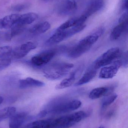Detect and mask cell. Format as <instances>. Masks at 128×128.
<instances>
[{
  "instance_id": "obj_8",
  "label": "cell",
  "mask_w": 128,
  "mask_h": 128,
  "mask_svg": "<svg viewBox=\"0 0 128 128\" xmlns=\"http://www.w3.org/2000/svg\"><path fill=\"white\" fill-rule=\"evenodd\" d=\"M77 8V4L75 0H64L58 7V13L60 16H69L73 14Z\"/></svg>"
},
{
  "instance_id": "obj_31",
  "label": "cell",
  "mask_w": 128,
  "mask_h": 128,
  "mask_svg": "<svg viewBox=\"0 0 128 128\" xmlns=\"http://www.w3.org/2000/svg\"><path fill=\"white\" fill-rule=\"evenodd\" d=\"M3 100H4L3 98H2V96H0V104H2V102H3Z\"/></svg>"
},
{
  "instance_id": "obj_25",
  "label": "cell",
  "mask_w": 128,
  "mask_h": 128,
  "mask_svg": "<svg viewBox=\"0 0 128 128\" xmlns=\"http://www.w3.org/2000/svg\"><path fill=\"white\" fill-rule=\"evenodd\" d=\"M121 59H119L121 61L122 64V66H123L124 68H127L128 66V53L127 52H125L123 54L122 53L120 57Z\"/></svg>"
},
{
  "instance_id": "obj_19",
  "label": "cell",
  "mask_w": 128,
  "mask_h": 128,
  "mask_svg": "<svg viewBox=\"0 0 128 128\" xmlns=\"http://www.w3.org/2000/svg\"><path fill=\"white\" fill-rule=\"evenodd\" d=\"M50 27V24L48 22H43L33 26L30 29V32L34 34H42L48 30Z\"/></svg>"
},
{
  "instance_id": "obj_18",
  "label": "cell",
  "mask_w": 128,
  "mask_h": 128,
  "mask_svg": "<svg viewBox=\"0 0 128 128\" xmlns=\"http://www.w3.org/2000/svg\"><path fill=\"white\" fill-rule=\"evenodd\" d=\"M97 73V69L92 66V68L88 70L80 80L75 84V86H82L90 82L96 76Z\"/></svg>"
},
{
  "instance_id": "obj_2",
  "label": "cell",
  "mask_w": 128,
  "mask_h": 128,
  "mask_svg": "<svg viewBox=\"0 0 128 128\" xmlns=\"http://www.w3.org/2000/svg\"><path fill=\"white\" fill-rule=\"evenodd\" d=\"M73 67V64L66 62L53 63L44 69V76L52 80H59L67 75Z\"/></svg>"
},
{
  "instance_id": "obj_23",
  "label": "cell",
  "mask_w": 128,
  "mask_h": 128,
  "mask_svg": "<svg viewBox=\"0 0 128 128\" xmlns=\"http://www.w3.org/2000/svg\"><path fill=\"white\" fill-rule=\"evenodd\" d=\"M102 100L101 102V108L103 112L108 106L112 104L115 100L118 97L116 94H111L106 96Z\"/></svg>"
},
{
  "instance_id": "obj_1",
  "label": "cell",
  "mask_w": 128,
  "mask_h": 128,
  "mask_svg": "<svg viewBox=\"0 0 128 128\" xmlns=\"http://www.w3.org/2000/svg\"><path fill=\"white\" fill-rule=\"evenodd\" d=\"M104 31V28H98L91 34L80 40L69 50L68 56L71 58H77L87 52L103 34Z\"/></svg>"
},
{
  "instance_id": "obj_4",
  "label": "cell",
  "mask_w": 128,
  "mask_h": 128,
  "mask_svg": "<svg viewBox=\"0 0 128 128\" xmlns=\"http://www.w3.org/2000/svg\"><path fill=\"white\" fill-rule=\"evenodd\" d=\"M121 54L119 48H111L97 58L95 61L92 66L95 69H97L101 67L109 65L119 59Z\"/></svg>"
},
{
  "instance_id": "obj_15",
  "label": "cell",
  "mask_w": 128,
  "mask_h": 128,
  "mask_svg": "<svg viewBox=\"0 0 128 128\" xmlns=\"http://www.w3.org/2000/svg\"><path fill=\"white\" fill-rule=\"evenodd\" d=\"M38 16L37 14L34 12H28L20 15L18 21L16 25L24 26L26 25L29 24L37 20Z\"/></svg>"
},
{
  "instance_id": "obj_7",
  "label": "cell",
  "mask_w": 128,
  "mask_h": 128,
  "mask_svg": "<svg viewBox=\"0 0 128 128\" xmlns=\"http://www.w3.org/2000/svg\"><path fill=\"white\" fill-rule=\"evenodd\" d=\"M122 66L119 58L114 61L111 65L104 66L102 68L99 74L100 79H111L116 75L118 69Z\"/></svg>"
},
{
  "instance_id": "obj_27",
  "label": "cell",
  "mask_w": 128,
  "mask_h": 128,
  "mask_svg": "<svg viewBox=\"0 0 128 128\" xmlns=\"http://www.w3.org/2000/svg\"><path fill=\"white\" fill-rule=\"evenodd\" d=\"M115 113V110L114 108H112L111 110H109L106 114L105 117L107 118H110L111 117H112L114 116Z\"/></svg>"
},
{
  "instance_id": "obj_30",
  "label": "cell",
  "mask_w": 128,
  "mask_h": 128,
  "mask_svg": "<svg viewBox=\"0 0 128 128\" xmlns=\"http://www.w3.org/2000/svg\"><path fill=\"white\" fill-rule=\"evenodd\" d=\"M43 0L45 2H52L55 1L57 0Z\"/></svg>"
},
{
  "instance_id": "obj_6",
  "label": "cell",
  "mask_w": 128,
  "mask_h": 128,
  "mask_svg": "<svg viewBox=\"0 0 128 128\" xmlns=\"http://www.w3.org/2000/svg\"><path fill=\"white\" fill-rule=\"evenodd\" d=\"M128 16L127 12L123 14L119 20V24L113 29L110 35L112 41L118 40L124 32L127 30Z\"/></svg>"
},
{
  "instance_id": "obj_14",
  "label": "cell",
  "mask_w": 128,
  "mask_h": 128,
  "mask_svg": "<svg viewBox=\"0 0 128 128\" xmlns=\"http://www.w3.org/2000/svg\"><path fill=\"white\" fill-rule=\"evenodd\" d=\"M20 88L22 89L27 88L31 87H43L45 84L42 81L31 77L20 80L19 81Z\"/></svg>"
},
{
  "instance_id": "obj_22",
  "label": "cell",
  "mask_w": 128,
  "mask_h": 128,
  "mask_svg": "<svg viewBox=\"0 0 128 128\" xmlns=\"http://www.w3.org/2000/svg\"><path fill=\"white\" fill-rule=\"evenodd\" d=\"M16 108L13 106L8 107L0 110V122L10 118L16 113Z\"/></svg>"
},
{
  "instance_id": "obj_16",
  "label": "cell",
  "mask_w": 128,
  "mask_h": 128,
  "mask_svg": "<svg viewBox=\"0 0 128 128\" xmlns=\"http://www.w3.org/2000/svg\"><path fill=\"white\" fill-rule=\"evenodd\" d=\"M112 90L111 88L106 87H100L92 90L89 94V98L95 99L103 96H107L112 94Z\"/></svg>"
},
{
  "instance_id": "obj_24",
  "label": "cell",
  "mask_w": 128,
  "mask_h": 128,
  "mask_svg": "<svg viewBox=\"0 0 128 128\" xmlns=\"http://www.w3.org/2000/svg\"><path fill=\"white\" fill-rule=\"evenodd\" d=\"M13 49L10 46H0V59L10 58L11 56Z\"/></svg>"
},
{
  "instance_id": "obj_13",
  "label": "cell",
  "mask_w": 128,
  "mask_h": 128,
  "mask_svg": "<svg viewBox=\"0 0 128 128\" xmlns=\"http://www.w3.org/2000/svg\"><path fill=\"white\" fill-rule=\"evenodd\" d=\"M27 116V113L25 112L15 113L10 119L9 127L10 128H21Z\"/></svg>"
},
{
  "instance_id": "obj_3",
  "label": "cell",
  "mask_w": 128,
  "mask_h": 128,
  "mask_svg": "<svg viewBox=\"0 0 128 128\" xmlns=\"http://www.w3.org/2000/svg\"><path fill=\"white\" fill-rule=\"evenodd\" d=\"M82 105V102L77 100H71L56 101L50 104L46 110L47 114H59L77 110Z\"/></svg>"
},
{
  "instance_id": "obj_17",
  "label": "cell",
  "mask_w": 128,
  "mask_h": 128,
  "mask_svg": "<svg viewBox=\"0 0 128 128\" xmlns=\"http://www.w3.org/2000/svg\"><path fill=\"white\" fill-rule=\"evenodd\" d=\"M28 128H55L54 119L35 121L29 124Z\"/></svg>"
},
{
  "instance_id": "obj_33",
  "label": "cell",
  "mask_w": 128,
  "mask_h": 128,
  "mask_svg": "<svg viewBox=\"0 0 128 128\" xmlns=\"http://www.w3.org/2000/svg\"><path fill=\"white\" fill-rule=\"evenodd\" d=\"M2 70L1 68V63H0V70Z\"/></svg>"
},
{
  "instance_id": "obj_21",
  "label": "cell",
  "mask_w": 128,
  "mask_h": 128,
  "mask_svg": "<svg viewBox=\"0 0 128 128\" xmlns=\"http://www.w3.org/2000/svg\"><path fill=\"white\" fill-rule=\"evenodd\" d=\"M8 30L5 34V40L10 41L14 37L19 35L23 31L24 26L16 25Z\"/></svg>"
},
{
  "instance_id": "obj_28",
  "label": "cell",
  "mask_w": 128,
  "mask_h": 128,
  "mask_svg": "<svg viewBox=\"0 0 128 128\" xmlns=\"http://www.w3.org/2000/svg\"><path fill=\"white\" fill-rule=\"evenodd\" d=\"M121 8L123 10H127L128 0H122L121 4Z\"/></svg>"
},
{
  "instance_id": "obj_9",
  "label": "cell",
  "mask_w": 128,
  "mask_h": 128,
  "mask_svg": "<svg viewBox=\"0 0 128 128\" xmlns=\"http://www.w3.org/2000/svg\"><path fill=\"white\" fill-rule=\"evenodd\" d=\"M37 47L36 43L32 42H27L12 51L11 55L15 58H22L26 56L32 50L36 48Z\"/></svg>"
},
{
  "instance_id": "obj_11",
  "label": "cell",
  "mask_w": 128,
  "mask_h": 128,
  "mask_svg": "<svg viewBox=\"0 0 128 128\" xmlns=\"http://www.w3.org/2000/svg\"><path fill=\"white\" fill-rule=\"evenodd\" d=\"M68 38L65 30H60L56 29L51 36L46 41V46H54Z\"/></svg>"
},
{
  "instance_id": "obj_20",
  "label": "cell",
  "mask_w": 128,
  "mask_h": 128,
  "mask_svg": "<svg viewBox=\"0 0 128 128\" xmlns=\"http://www.w3.org/2000/svg\"><path fill=\"white\" fill-rule=\"evenodd\" d=\"M76 72H72L68 77L65 78L57 85L56 86V89L57 90L63 89L71 86L76 80Z\"/></svg>"
},
{
  "instance_id": "obj_29",
  "label": "cell",
  "mask_w": 128,
  "mask_h": 128,
  "mask_svg": "<svg viewBox=\"0 0 128 128\" xmlns=\"http://www.w3.org/2000/svg\"><path fill=\"white\" fill-rule=\"evenodd\" d=\"M47 114V112L46 110H44L41 111L38 114V116L40 118H42L46 116Z\"/></svg>"
},
{
  "instance_id": "obj_10",
  "label": "cell",
  "mask_w": 128,
  "mask_h": 128,
  "mask_svg": "<svg viewBox=\"0 0 128 128\" xmlns=\"http://www.w3.org/2000/svg\"><path fill=\"white\" fill-rule=\"evenodd\" d=\"M104 0H90L83 16L88 18L95 13L100 10L103 6Z\"/></svg>"
},
{
  "instance_id": "obj_26",
  "label": "cell",
  "mask_w": 128,
  "mask_h": 128,
  "mask_svg": "<svg viewBox=\"0 0 128 128\" xmlns=\"http://www.w3.org/2000/svg\"><path fill=\"white\" fill-rule=\"evenodd\" d=\"M27 6V5L25 4H18L14 6L13 9L14 10L17 11H22L23 10H25Z\"/></svg>"
},
{
  "instance_id": "obj_5",
  "label": "cell",
  "mask_w": 128,
  "mask_h": 128,
  "mask_svg": "<svg viewBox=\"0 0 128 128\" xmlns=\"http://www.w3.org/2000/svg\"><path fill=\"white\" fill-rule=\"evenodd\" d=\"M57 53L56 50H45L33 56L31 59L32 64L36 66H41L49 63Z\"/></svg>"
},
{
  "instance_id": "obj_32",
  "label": "cell",
  "mask_w": 128,
  "mask_h": 128,
  "mask_svg": "<svg viewBox=\"0 0 128 128\" xmlns=\"http://www.w3.org/2000/svg\"><path fill=\"white\" fill-rule=\"evenodd\" d=\"M98 128H104V127H103V126H100V127H99Z\"/></svg>"
},
{
  "instance_id": "obj_12",
  "label": "cell",
  "mask_w": 128,
  "mask_h": 128,
  "mask_svg": "<svg viewBox=\"0 0 128 128\" xmlns=\"http://www.w3.org/2000/svg\"><path fill=\"white\" fill-rule=\"evenodd\" d=\"M19 14H12L0 19V28L10 29L16 24Z\"/></svg>"
}]
</instances>
